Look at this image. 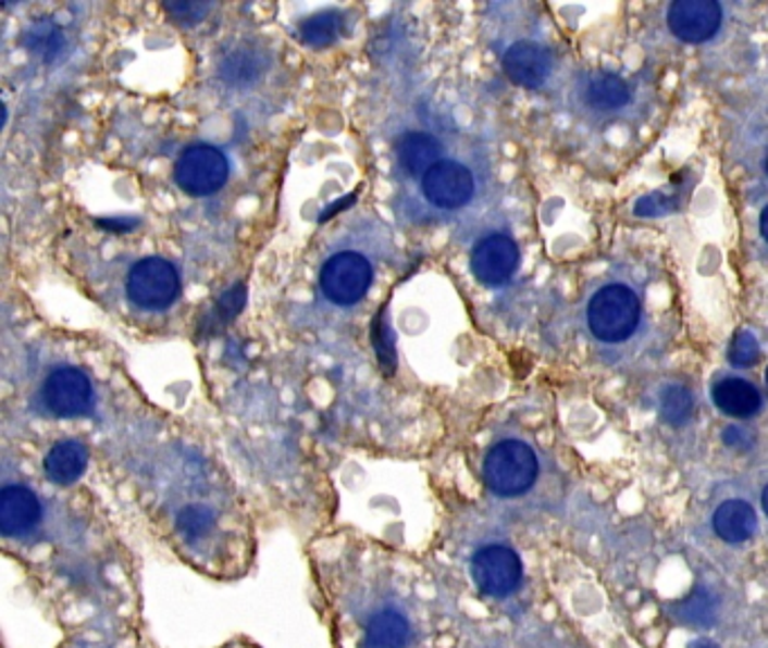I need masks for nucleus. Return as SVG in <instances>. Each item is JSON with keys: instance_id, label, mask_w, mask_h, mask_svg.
<instances>
[{"instance_id": "20e7f679", "label": "nucleus", "mask_w": 768, "mask_h": 648, "mask_svg": "<svg viewBox=\"0 0 768 648\" xmlns=\"http://www.w3.org/2000/svg\"><path fill=\"white\" fill-rule=\"evenodd\" d=\"M228 174V158L210 145L187 147L174 167L176 185L189 197H210L226 185Z\"/></svg>"}, {"instance_id": "72a5a7b5", "label": "nucleus", "mask_w": 768, "mask_h": 648, "mask_svg": "<svg viewBox=\"0 0 768 648\" xmlns=\"http://www.w3.org/2000/svg\"><path fill=\"white\" fill-rule=\"evenodd\" d=\"M761 509L768 515V484L764 486V491H761Z\"/></svg>"}, {"instance_id": "6ab92c4d", "label": "nucleus", "mask_w": 768, "mask_h": 648, "mask_svg": "<svg viewBox=\"0 0 768 648\" xmlns=\"http://www.w3.org/2000/svg\"><path fill=\"white\" fill-rule=\"evenodd\" d=\"M410 624L397 610H381L366 628V648H406Z\"/></svg>"}, {"instance_id": "f704fd0d", "label": "nucleus", "mask_w": 768, "mask_h": 648, "mask_svg": "<svg viewBox=\"0 0 768 648\" xmlns=\"http://www.w3.org/2000/svg\"><path fill=\"white\" fill-rule=\"evenodd\" d=\"M764 170H766V176H768V155H766V160H764Z\"/></svg>"}, {"instance_id": "4be33fe9", "label": "nucleus", "mask_w": 768, "mask_h": 648, "mask_svg": "<svg viewBox=\"0 0 768 648\" xmlns=\"http://www.w3.org/2000/svg\"><path fill=\"white\" fill-rule=\"evenodd\" d=\"M23 43L29 52H35L44 61L52 63L63 50V46H66V39H63L61 29L52 21H39L25 32Z\"/></svg>"}, {"instance_id": "f257e3e1", "label": "nucleus", "mask_w": 768, "mask_h": 648, "mask_svg": "<svg viewBox=\"0 0 768 648\" xmlns=\"http://www.w3.org/2000/svg\"><path fill=\"white\" fill-rule=\"evenodd\" d=\"M643 322V300L624 279L604 282L586 304V329L595 342L618 347L631 340Z\"/></svg>"}, {"instance_id": "c9c22d12", "label": "nucleus", "mask_w": 768, "mask_h": 648, "mask_svg": "<svg viewBox=\"0 0 768 648\" xmlns=\"http://www.w3.org/2000/svg\"><path fill=\"white\" fill-rule=\"evenodd\" d=\"M766 390H768V367H766Z\"/></svg>"}, {"instance_id": "b1692460", "label": "nucleus", "mask_w": 768, "mask_h": 648, "mask_svg": "<svg viewBox=\"0 0 768 648\" xmlns=\"http://www.w3.org/2000/svg\"><path fill=\"white\" fill-rule=\"evenodd\" d=\"M372 345H374V353L379 359V365L386 370L388 374L395 372L397 367V347H395V332L388 322V311L383 309L381 313H376L374 322H372Z\"/></svg>"}, {"instance_id": "1a4fd4ad", "label": "nucleus", "mask_w": 768, "mask_h": 648, "mask_svg": "<svg viewBox=\"0 0 768 648\" xmlns=\"http://www.w3.org/2000/svg\"><path fill=\"white\" fill-rule=\"evenodd\" d=\"M422 191L439 210H460L473 199L475 178L464 162L439 160L422 178Z\"/></svg>"}, {"instance_id": "9d476101", "label": "nucleus", "mask_w": 768, "mask_h": 648, "mask_svg": "<svg viewBox=\"0 0 768 648\" xmlns=\"http://www.w3.org/2000/svg\"><path fill=\"white\" fill-rule=\"evenodd\" d=\"M723 21V10L717 0H677L667 8L669 32L679 41H710Z\"/></svg>"}, {"instance_id": "aec40b11", "label": "nucleus", "mask_w": 768, "mask_h": 648, "mask_svg": "<svg viewBox=\"0 0 768 648\" xmlns=\"http://www.w3.org/2000/svg\"><path fill=\"white\" fill-rule=\"evenodd\" d=\"M343 32V14L340 12H320L309 16L300 25V39L309 48H327L332 46Z\"/></svg>"}, {"instance_id": "9b49d317", "label": "nucleus", "mask_w": 768, "mask_h": 648, "mask_svg": "<svg viewBox=\"0 0 768 648\" xmlns=\"http://www.w3.org/2000/svg\"><path fill=\"white\" fill-rule=\"evenodd\" d=\"M519 246L509 235H490L471 250V273L485 286H503L519 269Z\"/></svg>"}, {"instance_id": "a878e982", "label": "nucleus", "mask_w": 768, "mask_h": 648, "mask_svg": "<svg viewBox=\"0 0 768 648\" xmlns=\"http://www.w3.org/2000/svg\"><path fill=\"white\" fill-rule=\"evenodd\" d=\"M246 298L248 290L244 284H233L226 294H221V298L214 304L212 317L208 320V324H221V327H226L228 322H233L246 307Z\"/></svg>"}, {"instance_id": "c756f323", "label": "nucleus", "mask_w": 768, "mask_h": 648, "mask_svg": "<svg viewBox=\"0 0 768 648\" xmlns=\"http://www.w3.org/2000/svg\"><path fill=\"white\" fill-rule=\"evenodd\" d=\"M98 225H100V228H104V230H111V233L122 235V233H129L132 228H136L138 221H129V219H100Z\"/></svg>"}, {"instance_id": "0eeeda50", "label": "nucleus", "mask_w": 768, "mask_h": 648, "mask_svg": "<svg viewBox=\"0 0 768 648\" xmlns=\"http://www.w3.org/2000/svg\"><path fill=\"white\" fill-rule=\"evenodd\" d=\"M471 576L483 595L507 597L519 588L523 578V565L515 549L505 545H490L473 554Z\"/></svg>"}, {"instance_id": "393cba45", "label": "nucleus", "mask_w": 768, "mask_h": 648, "mask_svg": "<svg viewBox=\"0 0 768 648\" xmlns=\"http://www.w3.org/2000/svg\"><path fill=\"white\" fill-rule=\"evenodd\" d=\"M214 527V513L208 507L189 504L176 515V529L187 543H197L206 538Z\"/></svg>"}, {"instance_id": "dca6fc26", "label": "nucleus", "mask_w": 768, "mask_h": 648, "mask_svg": "<svg viewBox=\"0 0 768 648\" xmlns=\"http://www.w3.org/2000/svg\"><path fill=\"white\" fill-rule=\"evenodd\" d=\"M88 466V450L82 441L66 439L50 448L44 460L46 477L59 486L75 484Z\"/></svg>"}, {"instance_id": "2eb2a0df", "label": "nucleus", "mask_w": 768, "mask_h": 648, "mask_svg": "<svg viewBox=\"0 0 768 648\" xmlns=\"http://www.w3.org/2000/svg\"><path fill=\"white\" fill-rule=\"evenodd\" d=\"M442 145L435 136L410 132L397 140V160L408 176H426L442 160Z\"/></svg>"}, {"instance_id": "2f4dec72", "label": "nucleus", "mask_w": 768, "mask_h": 648, "mask_svg": "<svg viewBox=\"0 0 768 648\" xmlns=\"http://www.w3.org/2000/svg\"><path fill=\"white\" fill-rule=\"evenodd\" d=\"M759 233H761V239L768 244V205L761 210V216H759Z\"/></svg>"}, {"instance_id": "39448f33", "label": "nucleus", "mask_w": 768, "mask_h": 648, "mask_svg": "<svg viewBox=\"0 0 768 648\" xmlns=\"http://www.w3.org/2000/svg\"><path fill=\"white\" fill-rule=\"evenodd\" d=\"M374 271L368 259L359 252H338L327 259L320 271V288L330 302L351 307L366 298L372 286Z\"/></svg>"}, {"instance_id": "cd10ccee", "label": "nucleus", "mask_w": 768, "mask_h": 648, "mask_svg": "<svg viewBox=\"0 0 768 648\" xmlns=\"http://www.w3.org/2000/svg\"><path fill=\"white\" fill-rule=\"evenodd\" d=\"M163 10L181 25H195L206 18L210 12L208 3H191V0H176V3H163Z\"/></svg>"}, {"instance_id": "a211bd4d", "label": "nucleus", "mask_w": 768, "mask_h": 648, "mask_svg": "<svg viewBox=\"0 0 768 648\" xmlns=\"http://www.w3.org/2000/svg\"><path fill=\"white\" fill-rule=\"evenodd\" d=\"M267 71V59L250 46H239L221 59L219 77L233 88H248Z\"/></svg>"}, {"instance_id": "473e14b6", "label": "nucleus", "mask_w": 768, "mask_h": 648, "mask_svg": "<svg viewBox=\"0 0 768 648\" xmlns=\"http://www.w3.org/2000/svg\"><path fill=\"white\" fill-rule=\"evenodd\" d=\"M688 648H719L713 639H694Z\"/></svg>"}, {"instance_id": "f3484780", "label": "nucleus", "mask_w": 768, "mask_h": 648, "mask_svg": "<svg viewBox=\"0 0 768 648\" xmlns=\"http://www.w3.org/2000/svg\"><path fill=\"white\" fill-rule=\"evenodd\" d=\"M713 527L721 540L740 545V543H746L755 534L757 515L748 502L728 500V502L719 504V509L715 511Z\"/></svg>"}, {"instance_id": "6e6552de", "label": "nucleus", "mask_w": 768, "mask_h": 648, "mask_svg": "<svg viewBox=\"0 0 768 648\" xmlns=\"http://www.w3.org/2000/svg\"><path fill=\"white\" fill-rule=\"evenodd\" d=\"M46 408L57 416H86L95 408V390L90 378L77 367L54 370L41 390Z\"/></svg>"}, {"instance_id": "7ed1b4c3", "label": "nucleus", "mask_w": 768, "mask_h": 648, "mask_svg": "<svg viewBox=\"0 0 768 648\" xmlns=\"http://www.w3.org/2000/svg\"><path fill=\"white\" fill-rule=\"evenodd\" d=\"M181 279L172 262L163 257H147L138 262L129 279H126V296L147 311H163L178 298Z\"/></svg>"}, {"instance_id": "4468645a", "label": "nucleus", "mask_w": 768, "mask_h": 648, "mask_svg": "<svg viewBox=\"0 0 768 648\" xmlns=\"http://www.w3.org/2000/svg\"><path fill=\"white\" fill-rule=\"evenodd\" d=\"M715 406L734 419H751L761 410V395L757 387L742 376H726L713 385Z\"/></svg>"}, {"instance_id": "f8f14e48", "label": "nucleus", "mask_w": 768, "mask_h": 648, "mask_svg": "<svg viewBox=\"0 0 768 648\" xmlns=\"http://www.w3.org/2000/svg\"><path fill=\"white\" fill-rule=\"evenodd\" d=\"M555 68L553 52L536 41H517L503 54L505 75L523 88H541Z\"/></svg>"}, {"instance_id": "bb28decb", "label": "nucleus", "mask_w": 768, "mask_h": 648, "mask_svg": "<svg viewBox=\"0 0 768 648\" xmlns=\"http://www.w3.org/2000/svg\"><path fill=\"white\" fill-rule=\"evenodd\" d=\"M759 342L753 332L740 329L732 336L728 347V361L734 367H753L759 361Z\"/></svg>"}, {"instance_id": "5701e85b", "label": "nucleus", "mask_w": 768, "mask_h": 648, "mask_svg": "<svg viewBox=\"0 0 768 648\" xmlns=\"http://www.w3.org/2000/svg\"><path fill=\"white\" fill-rule=\"evenodd\" d=\"M674 614L683 624L710 626L715 622V618H717V601H715V597L708 590L696 588L683 601L677 603V612Z\"/></svg>"}, {"instance_id": "f03ea898", "label": "nucleus", "mask_w": 768, "mask_h": 648, "mask_svg": "<svg viewBox=\"0 0 768 648\" xmlns=\"http://www.w3.org/2000/svg\"><path fill=\"white\" fill-rule=\"evenodd\" d=\"M485 484L500 498H517L532 489L538 475L536 452L519 439L498 441L483 464Z\"/></svg>"}, {"instance_id": "c85d7f7f", "label": "nucleus", "mask_w": 768, "mask_h": 648, "mask_svg": "<svg viewBox=\"0 0 768 648\" xmlns=\"http://www.w3.org/2000/svg\"><path fill=\"white\" fill-rule=\"evenodd\" d=\"M723 444L730 446V448H740L742 450V448H748L751 437H748L746 431H742L738 426H730V428L723 431Z\"/></svg>"}, {"instance_id": "412c9836", "label": "nucleus", "mask_w": 768, "mask_h": 648, "mask_svg": "<svg viewBox=\"0 0 768 648\" xmlns=\"http://www.w3.org/2000/svg\"><path fill=\"white\" fill-rule=\"evenodd\" d=\"M660 416L669 426H685L694 414V397L681 383H669L660 392Z\"/></svg>"}, {"instance_id": "7c9ffc66", "label": "nucleus", "mask_w": 768, "mask_h": 648, "mask_svg": "<svg viewBox=\"0 0 768 648\" xmlns=\"http://www.w3.org/2000/svg\"><path fill=\"white\" fill-rule=\"evenodd\" d=\"M351 203H355V197H345V201L340 199L338 203H334L330 210H325L323 214H320V221H327V219H332L336 212H340V210H345L347 205H351Z\"/></svg>"}, {"instance_id": "423d86ee", "label": "nucleus", "mask_w": 768, "mask_h": 648, "mask_svg": "<svg viewBox=\"0 0 768 648\" xmlns=\"http://www.w3.org/2000/svg\"><path fill=\"white\" fill-rule=\"evenodd\" d=\"M633 97L635 86L616 73H584L574 84V102L589 117H616L633 104Z\"/></svg>"}, {"instance_id": "ddd939ff", "label": "nucleus", "mask_w": 768, "mask_h": 648, "mask_svg": "<svg viewBox=\"0 0 768 648\" xmlns=\"http://www.w3.org/2000/svg\"><path fill=\"white\" fill-rule=\"evenodd\" d=\"M41 504L39 498L27 486L10 484L0 494V534L5 538H16L27 534L39 523Z\"/></svg>"}]
</instances>
